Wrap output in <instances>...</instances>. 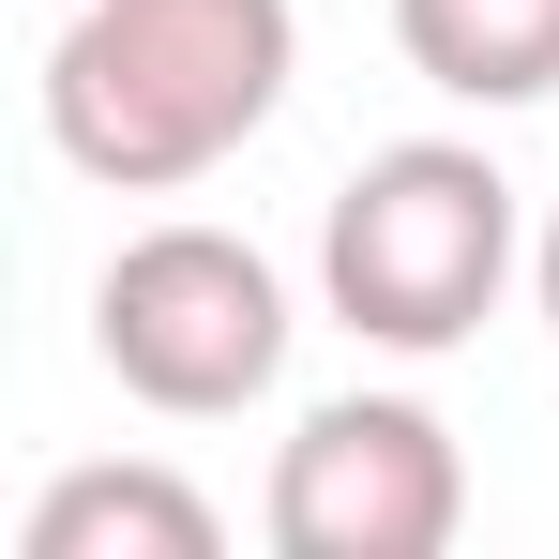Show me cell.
Segmentation results:
<instances>
[{"mask_svg": "<svg viewBox=\"0 0 559 559\" xmlns=\"http://www.w3.org/2000/svg\"><path fill=\"white\" fill-rule=\"evenodd\" d=\"M287 0H76V31L46 46V136L106 197H182L287 106Z\"/></svg>", "mask_w": 559, "mask_h": 559, "instance_id": "1", "label": "cell"}, {"mask_svg": "<svg viewBox=\"0 0 559 559\" xmlns=\"http://www.w3.org/2000/svg\"><path fill=\"white\" fill-rule=\"evenodd\" d=\"M318 287H333V318L364 348H408V364L468 348L499 318V287H514V182L468 136L364 152L348 197H333V227H318Z\"/></svg>", "mask_w": 559, "mask_h": 559, "instance_id": "2", "label": "cell"}, {"mask_svg": "<svg viewBox=\"0 0 559 559\" xmlns=\"http://www.w3.org/2000/svg\"><path fill=\"white\" fill-rule=\"evenodd\" d=\"M92 348L136 408L167 424H227L287 378V287L242 227H136L92 287Z\"/></svg>", "mask_w": 559, "mask_h": 559, "instance_id": "3", "label": "cell"}, {"mask_svg": "<svg viewBox=\"0 0 559 559\" xmlns=\"http://www.w3.org/2000/svg\"><path fill=\"white\" fill-rule=\"evenodd\" d=\"M468 530L454 424L408 393H333L273 454V545L287 559H439Z\"/></svg>", "mask_w": 559, "mask_h": 559, "instance_id": "4", "label": "cell"}, {"mask_svg": "<svg viewBox=\"0 0 559 559\" xmlns=\"http://www.w3.org/2000/svg\"><path fill=\"white\" fill-rule=\"evenodd\" d=\"M212 545L227 530L182 468H61L15 530V559H212Z\"/></svg>", "mask_w": 559, "mask_h": 559, "instance_id": "5", "label": "cell"}, {"mask_svg": "<svg viewBox=\"0 0 559 559\" xmlns=\"http://www.w3.org/2000/svg\"><path fill=\"white\" fill-rule=\"evenodd\" d=\"M393 46L454 106H545L559 92V0H393Z\"/></svg>", "mask_w": 559, "mask_h": 559, "instance_id": "6", "label": "cell"}, {"mask_svg": "<svg viewBox=\"0 0 559 559\" xmlns=\"http://www.w3.org/2000/svg\"><path fill=\"white\" fill-rule=\"evenodd\" d=\"M545 318H559V227H545Z\"/></svg>", "mask_w": 559, "mask_h": 559, "instance_id": "7", "label": "cell"}]
</instances>
